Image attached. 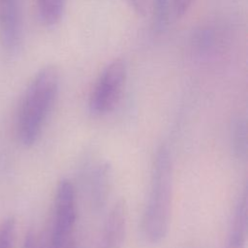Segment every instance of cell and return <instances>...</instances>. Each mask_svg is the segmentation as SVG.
I'll list each match as a JSON object with an SVG mask.
<instances>
[{"label": "cell", "mask_w": 248, "mask_h": 248, "mask_svg": "<svg viewBox=\"0 0 248 248\" xmlns=\"http://www.w3.org/2000/svg\"><path fill=\"white\" fill-rule=\"evenodd\" d=\"M152 2L154 22L156 28L161 30L165 27L169 17L170 0H150Z\"/></svg>", "instance_id": "11"}, {"label": "cell", "mask_w": 248, "mask_h": 248, "mask_svg": "<svg viewBox=\"0 0 248 248\" xmlns=\"http://www.w3.org/2000/svg\"><path fill=\"white\" fill-rule=\"evenodd\" d=\"M20 0H0V6L3 5H20Z\"/></svg>", "instance_id": "15"}, {"label": "cell", "mask_w": 248, "mask_h": 248, "mask_svg": "<svg viewBox=\"0 0 248 248\" xmlns=\"http://www.w3.org/2000/svg\"><path fill=\"white\" fill-rule=\"evenodd\" d=\"M16 238V220L8 217L0 223V248H13Z\"/></svg>", "instance_id": "10"}, {"label": "cell", "mask_w": 248, "mask_h": 248, "mask_svg": "<svg viewBox=\"0 0 248 248\" xmlns=\"http://www.w3.org/2000/svg\"><path fill=\"white\" fill-rule=\"evenodd\" d=\"M247 192L239 196L230 223L226 248H245L247 238Z\"/></svg>", "instance_id": "7"}, {"label": "cell", "mask_w": 248, "mask_h": 248, "mask_svg": "<svg viewBox=\"0 0 248 248\" xmlns=\"http://www.w3.org/2000/svg\"><path fill=\"white\" fill-rule=\"evenodd\" d=\"M126 1L137 15L139 16L146 15L149 4H150V0H126Z\"/></svg>", "instance_id": "12"}, {"label": "cell", "mask_w": 248, "mask_h": 248, "mask_svg": "<svg viewBox=\"0 0 248 248\" xmlns=\"http://www.w3.org/2000/svg\"><path fill=\"white\" fill-rule=\"evenodd\" d=\"M76 190L68 178H61L56 186L49 248H78Z\"/></svg>", "instance_id": "3"}, {"label": "cell", "mask_w": 248, "mask_h": 248, "mask_svg": "<svg viewBox=\"0 0 248 248\" xmlns=\"http://www.w3.org/2000/svg\"><path fill=\"white\" fill-rule=\"evenodd\" d=\"M127 205L123 200H119L113 204L106 219L101 248H122L127 232Z\"/></svg>", "instance_id": "5"}, {"label": "cell", "mask_w": 248, "mask_h": 248, "mask_svg": "<svg viewBox=\"0 0 248 248\" xmlns=\"http://www.w3.org/2000/svg\"><path fill=\"white\" fill-rule=\"evenodd\" d=\"M127 79V66L123 59L110 61L98 77L89 96V110L94 115H105L117 106Z\"/></svg>", "instance_id": "4"}, {"label": "cell", "mask_w": 248, "mask_h": 248, "mask_svg": "<svg viewBox=\"0 0 248 248\" xmlns=\"http://www.w3.org/2000/svg\"><path fill=\"white\" fill-rule=\"evenodd\" d=\"M112 183V169L108 161L98 162L90 175V199L95 210L102 209L109 197Z\"/></svg>", "instance_id": "6"}, {"label": "cell", "mask_w": 248, "mask_h": 248, "mask_svg": "<svg viewBox=\"0 0 248 248\" xmlns=\"http://www.w3.org/2000/svg\"><path fill=\"white\" fill-rule=\"evenodd\" d=\"M65 0H36L38 15L46 26H53L59 22Z\"/></svg>", "instance_id": "9"}, {"label": "cell", "mask_w": 248, "mask_h": 248, "mask_svg": "<svg viewBox=\"0 0 248 248\" xmlns=\"http://www.w3.org/2000/svg\"><path fill=\"white\" fill-rule=\"evenodd\" d=\"M22 248H41L40 247V240L38 238L37 233L34 231H29L23 241V246Z\"/></svg>", "instance_id": "14"}, {"label": "cell", "mask_w": 248, "mask_h": 248, "mask_svg": "<svg viewBox=\"0 0 248 248\" xmlns=\"http://www.w3.org/2000/svg\"><path fill=\"white\" fill-rule=\"evenodd\" d=\"M173 12L177 16H183L190 9L194 0H170Z\"/></svg>", "instance_id": "13"}, {"label": "cell", "mask_w": 248, "mask_h": 248, "mask_svg": "<svg viewBox=\"0 0 248 248\" xmlns=\"http://www.w3.org/2000/svg\"><path fill=\"white\" fill-rule=\"evenodd\" d=\"M231 146L237 159H245L247 155V123L242 116L235 117L231 125Z\"/></svg>", "instance_id": "8"}, {"label": "cell", "mask_w": 248, "mask_h": 248, "mask_svg": "<svg viewBox=\"0 0 248 248\" xmlns=\"http://www.w3.org/2000/svg\"><path fill=\"white\" fill-rule=\"evenodd\" d=\"M60 76L54 65L41 68L28 83L21 98L16 132L20 142L32 146L39 140L58 95Z\"/></svg>", "instance_id": "2"}, {"label": "cell", "mask_w": 248, "mask_h": 248, "mask_svg": "<svg viewBox=\"0 0 248 248\" xmlns=\"http://www.w3.org/2000/svg\"><path fill=\"white\" fill-rule=\"evenodd\" d=\"M173 193V165L167 144L154 155L147 200L141 218V232L151 244L162 242L170 229Z\"/></svg>", "instance_id": "1"}]
</instances>
